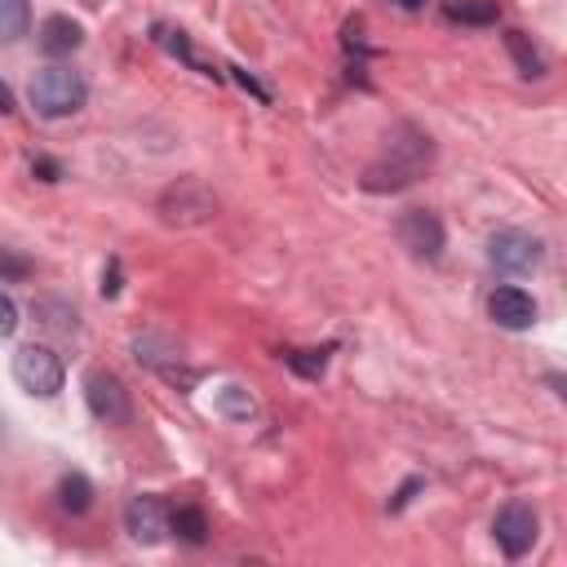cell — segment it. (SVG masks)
<instances>
[{"label":"cell","instance_id":"obj_22","mask_svg":"<svg viewBox=\"0 0 567 567\" xmlns=\"http://www.w3.org/2000/svg\"><path fill=\"white\" fill-rule=\"evenodd\" d=\"M115 292H120V261L111 257L106 270H102V297H115Z\"/></svg>","mask_w":567,"mask_h":567},{"label":"cell","instance_id":"obj_20","mask_svg":"<svg viewBox=\"0 0 567 567\" xmlns=\"http://www.w3.org/2000/svg\"><path fill=\"white\" fill-rule=\"evenodd\" d=\"M0 275H9V279H27V275H31V261L18 257V252H9V248H0Z\"/></svg>","mask_w":567,"mask_h":567},{"label":"cell","instance_id":"obj_26","mask_svg":"<svg viewBox=\"0 0 567 567\" xmlns=\"http://www.w3.org/2000/svg\"><path fill=\"white\" fill-rule=\"evenodd\" d=\"M394 4H399V9H408V13H412V9H421V4H425V0H394Z\"/></svg>","mask_w":567,"mask_h":567},{"label":"cell","instance_id":"obj_17","mask_svg":"<svg viewBox=\"0 0 567 567\" xmlns=\"http://www.w3.org/2000/svg\"><path fill=\"white\" fill-rule=\"evenodd\" d=\"M31 27V4L27 0H0V44L22 40Z\"/></svg>","mask_w":567,"mask_h":567},{"label":"cell","instance_id":"obj_11","mask_svg":"<svg viewBox=\"0 0 567 567\" xmlns=\"http://www.w3.org/2000/svg\"><path fill=\"white\" fill-rule=\"evenodd\" d=\"M80 40H84V31H80V22H71L66 13H49V18L40 22V31H35V44H40L44 58H66V53L80 49Z\"/></svg>","mask_w":567,"mask_h":567},{"label":"cell","instance_id":"obj_14","mask_svg":"<svg viewBox=\"0 0 567 567\" xmlns=\"http://www.w3.org/2000/svg\"><path fill=\"white\" fill-rule=\"evenodd\" d=\"M168 532L186 545H204L208 540V523H204V509L199 505H177L168 509Z\"/></svg>","mask_w":567,"mask_h":567},{"label":"cell","instance_id":"obj_4","mask_svg":"<svg viewBox=\"0 0 567 567\" xmlns=\"http://www.w3.org/2000/svg\"><path fill=\"white\" fill-rule=\"evenodd\" d=\"M84 403H89V412H93L97 421H106V425H128V421H133L128 390H124V381H120L115 372H106V368H93V372L84 377Z\"/></svg>","mask_w":567,"mask_h":567},{"label":"cell","instance_id":"obj_16","mask_svg":"<svg viewBox=\"0 0 567 567\" xmlns=\"http://www.w3.org/2000/svg\"><path fill=\"white\" fill-rule=\"evenodd\" d=\"M58 505H62L66 514H84V509L93 505V483H89L80 470L62 474V483H58Z\"/></svg>","mask_w":567,"mask_h":567},{"label":"cell","instance_id":"obj_27","mask_svg":"<svg viewBox=\"0 0 567 567\" xmlns=\"http://www.w3.org/2000/svg\"><path fill=\"white\" fill-rule=\"evenodd\" d=\"M84 4H102V0H84Z\"/></svg>","mask_w":567,"mask_h":567},{"label":"cell","instance_id":"obj_2","mask_svg":"<svg viewBox=\"0 0 567 567\" xmlns=\"http://www.w3.org/2000/svg\"><path fill=\"white\" fill-rule=\"evenodd\" d=\"M27 97H31L35 115H44V120H66V115H75V111L89 102V84H84V75L71 71V66H40V71L31 75Z\"/></svg>","mask_w":567,"mask_h":567},{"label":"cell","instance_id":"obj_24","mask_svg":"<svg viewBox=\"0 0 567 567\" xmlns=\"http://www.w3.org/2000/svg\"><path fill=\"white\" fill-rule=\"evenodd\" d=\"M416 487H421V478H412V483H403V487H399V496L390 501V509H403V505H408V496H412Z\"/></svg>","mask_w":567,"mask_h":567},{"label":"cell","instance_id":"obj_25","mask_svg":"<svg viewBox=\"0 0 567 567\" xmlns=\"http://www.w3.org/2000/svg\"><path fill=\"white\" fill-rule=\"evenodd\" d=\"M0 111H13V93H9V84L0 80Z\"/></svg>","mask_w":567,"mask_h":567},{"label":"cell","instance_id":"obj_21","mask_svg":"<svg viewBox=\"0 0 567 567\" xmlns=\"http://www.w3.org/2000/svg\"><path fill=\"white\" fill-rule=\"evenodd\" d=\"M13 332H18V306L0 292V341H4V337H13Z\"/></svg>","mask_w":567,"mask_h":567},{"label":"cell","instance_id":"obj_1","mask_svg":"<svg viewBox=\"0 0 567 567\" xmlns=\"http://www.w3.org/2000/svg\"><path fill=\"white\" fill-rule=\"evenodd\" d=\"M434 164V142L430 133H421L416 124H394V133L385 137L381 155L363 168V190H408L416 186Z\"/></svg>","mask_w":567,"mask_h":567},{"label":"cell","instance_id":"obj_7","mask_svg":"<svg viewBox=\"0 0 567 567\" xmlns=\"http://www.w3.org/2000/svg\"><path fill=\"white\" fill-rule=\"evenodd\" d=\"M487 257H492V266L505 270V275H532V270L540 266L545 248H540V239L527 235V230H496L492 244H487Z\"/></svg>","mask_w":567,"mask_h":567},{"label":"cell","instance_id":"obj_23","mask_svg":"<svg viewBox=\"0 0 567 567\" xmlns=\"http://www.w3.org/2000/svg\"><path fill=\"white\" fill-rule=\"evenodd\" d=\"M31 173H40V182H58V177H62V168H58L53 159H44V155L31 159Z\"/></svg>","mask_w":567,"mask_h":567},{"label":"cell","instance_id":"obj_6","mask_svg":"<svg viewBox=\"0 0 567 567\" xmlns=\"http://www.w3.org/2000/svg\"><path fill=\"white\" fill-rule=\"evenodd\" d=\"M394 235H399V244H403L416 261H439V252H443V221H439V213H430V208H408V213L394 221Z\"/></svg>","mask_w":567,"mask_h":567},{"label":"cell","instance_id":"obj_8","mask_svg":"<svg viewBox=\"0 0 567 567\" xmlns=\"http://www.w3.org/2000/svg\"><path fill=\"white\" fill-rule=\"evenodd\" d=\"M159 213H164V221L195 226V221H208V217L217 213V199H213L199 182H177V186H168V190H164Z\"/></svg>","mask_w":567,"mask_h":567},{"label":"cell","instance_id":"obj_3","mask_svg":"<svg viewBox=\"0 0 567 567\" xmlns=\"http://www.w3.org/2000/svg\"><path fill=\"white\" fill-rule=\"evenodd\" d=\"M13 381L27 390V394H40V399H49V394H58L62 390V354L53 350V346H22L18 354H13Z\"/></svg>","mask_w":567,"mask_h":567},{"label":"cell","instance_id":"obj_13","mask_svg":"<svg viewBox=\"0 0 567 567\" xmlns=\"http://www.w3.org/2000/svg\"><path fill=\"white\" fill-rule=\"evenodd\" d=\"M213 408H217L226 421H248V416L257 412V399L248 394V385H239V381H226V385H217V394H213Z\"/></svg>","mask_w":567,"mask_h":567},{"label":"cell","instance_id":"obj_5","mask_svg":"<svg viewBox=\"0 0 567 567\" xmlns=\"http://www.w3.org/2000/svg\"><path fill=\"white\" fill-rule=\"evenodd\" d=\"M536 532H540V518H536V509L527 501L501 505V514L492 523V536H496V545H501L505 558H523L536 545Z\"/></svg>","mask_w":567,"mask_h":567},{"label":"cell","instance_id":"obj_10","mask_svg":"<svg viewBox=\"0 0 567 567\" xmlns=\"http://www.w3.org/2000/svg\"><path fill=\"white\" fill-rule=\"evenodd\" d=\"M487 315L501 323V328H509V332H523V328H532L536 323V301H532V292H523V288H496L492 297H487Z\"/></svg>","mask_w":567,"mask_h":567},{"label":"cell","instance_id":"obj_9","mask_svg":"<svg viewBox=\"0 0 567 567\" xmlns=\"http://www.w3.org/2000/svg\"><path fill=\"white\" fill-rule=\"evenodd\" d=\"M124 527H128V536H133L137 545H159V540L168 536V505H164L159 496L142 492V496L128 501V509H124Z\"/></svg>","mask_w":567,"mask_h":567},{"label":"cell","instance_id":"obj_18","mask_svg":"<svg viewBox=\"0 0 567 567\" xmlns=\"http://www.w3.org/2000/svg\"><path fill=\"white\" fill-rule=\"evenodd\" d=\"M155 40H159V44H164L168 53H177L182 62H190L195 71H204V75H217V71H213V66H208V62H204V58H199L195 49H190V40H186V31H173V27H155Z\"/></svg>","mask_w":567,"mask_h":567},{"label":"cell","instance_id":"obj_19","mask_svg":"<svg viewBox=\"0 0 567 567\" xmlns=\"http://www.w3.org/2000/svg\"><path fill=\"white\" fill-rule=\"evenodd\" d=\"M328 354H332V346H323V350H284V363H288L297 377L319 381L323 368H328Z\"/></svg>","mask_w":567,"mask_h":567},{"label":"cell","instance_id":"obj_12","mask_svg":"<svg viewBox=\"0 0 567 567\" xmlns=\"http://www.w3.org/2000/svg\"><path fill=\"white\" fill-rule=\"evenodd\" d=\"M443 18L465 27H487L501 18V0H443Z\"/></svg>","mask_w":567,"mask_h":567},{"label":"cell","instance_id":"obj_15","mask_svg":"<svg viewBox=\"0 0 567 567\" xmlns=\"http://www.w3.org/2000/svg\"><path fill=\"white\" fill-rule=\"evenodd\" d=\"M505 49L514 53V62H518V71L532 80V75H545V58L536 53V44H532V35L527 31H518V27H509L505 31Z\"/></svg>","mask_w":567,"mask_h":567}]
</instances>
